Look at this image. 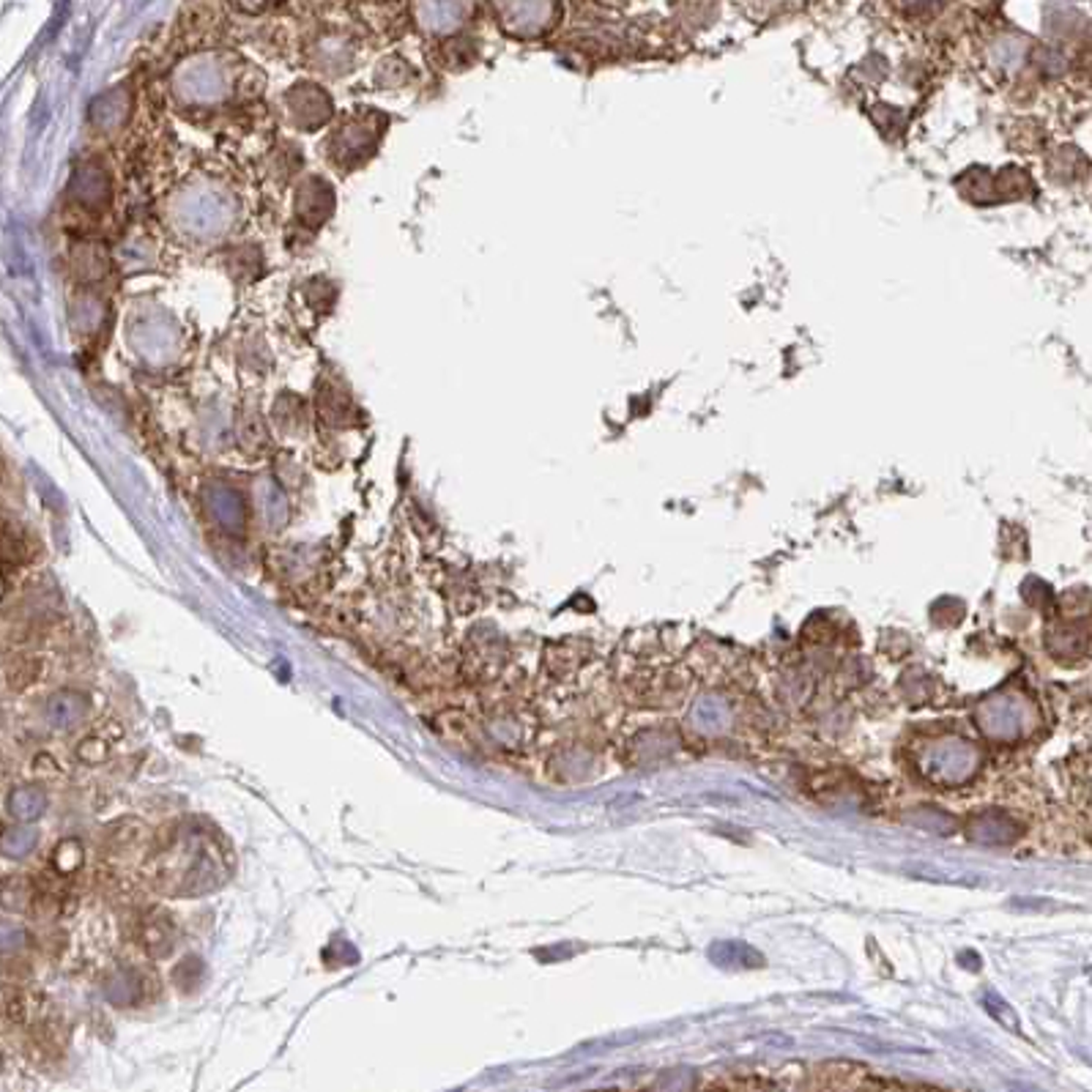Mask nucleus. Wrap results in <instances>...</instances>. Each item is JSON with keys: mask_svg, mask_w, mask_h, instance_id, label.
<instances>
[{"mask_svg": "<svg viewBox=\"0 0 1092 1092\" xmlns=\"http://www.w3.org/2000/svg\"><path fill=\"white\" fill-rule=\"evenodd\" d=\"M45 657H39V654H17L15 660L6 663V687L9 690H28V687L45 679Z\"/></svg>", "mask_w": 1092, "mask_h": 1092, "instance_id": "nucleus-1", "label": "nucleus"}, {"mask_svg": "<svg viewBox=\"0 0 1092 1092\" xmlns=\"http://www.w3.org/2000/svg\"><path fill=\"white\" fill-rule=\"evenodd\" d=\"M140 942L151 958H162L173 947V931L165 914H146L140 923Z\"/></svg>", "mask_w": 1092, "mask_h": 1092, "instance_id": "nucleus-2", "label": "nucleus"}, {"mask_svg": "<svg viewBox=\"0 0 1092 1092\" xmlns=\"http://www.w3.org/2000/svg\"><path fill=\"white\" fill-rule=\"evenodd\" d=\"M77 756L83 761H88V764H102L110 756V740H99V737L83 740L80 747H77Z\"/></svg>", "mask_w": 1092, "mask_h": 1092, "instance_id": "nucleus-3", "label": "nucleus"}]
</instances>
